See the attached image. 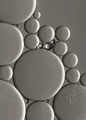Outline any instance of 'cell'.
I'll return each instance as SVG.
<instances>
[{
	"label": "cell",
	"mask_w": 86,
	"mask_h": 120,
	"mask_svg": "<svg viewBox=\"0 0 86 120\" xmlns=\"http://www.w3.org/2000/svg\"><path fill=\"white\" fill-rule=\"evenodd\" d=\"M13 81L21 96L33 101L54 96L63 84L65 69L54 53L43 49H30L15 62Z\"/></svg>",
	"instance_id": "1"
},
{
	"label": "cell",
	"mask_w": 86,
	"mask_h": 120,
	"mask_svg": "<svg viewBox=\"0 0 86 120\" xmlns=\"http://www.w3.org/2000/svg\"><path fill=\"white\" fill-rule=\"evenodd\" d=\"M54 114L59 120H86V87L69 84L61 87L52 101Z\"/></svg>",
	"instance_id": "2"
},
{
	"label": "cell",
	"mask_w": 86,
	"mask_h": 120,
	"mask_svg": "<svg viewBox=\"0 0 86 120\" xmlns=\"http://www.w3.org/2000/svg\"><path fill=\"white\" fill-rule=\"evenodd\" d=\"M24 38L14 26L0 22V66L15 62L24 50Z\"/></svg>",
	"instance_id": "3"
},
{
	"label": "cell",
	"mask_w": 86,
	"mask_h": 120,
	"mask_svg": "<svg viewBox=\"0 0 86 120\" xmlns=\"http://www.w3.org/2000/svg\"><path fill=\"white\" fill-rule=\"evenodd\" d=\"M25 101L15 87L0 80V120H24Z\"/></svg>",
	"instance_id": "4"
},
{
	"label": "cell",
	"mask_w": 86,
	"mask_h": 120,
	"mask_svg": "<svg viewBox=\"0 0 86 120\" xmlns=\"http://www.w3.org/2000/svg\"><path fill=\"white\" fill-rule=\"evenodd\" d=\"M36 0H0V22L20 24L29 19L36 8Z\"/></svg>",
	"instance_id": "5"
},
{
	"label": "cell",
	"mask_w": 86,
	"mask_h": 120,
	"mask_svg": "<svg viewBox=\"0 0 86 120\" xmlns=\"http://www.w3.org/2000/svg\"><path fill=\"white\" fill-rule=\"evenodd\" d=\"M54 117L52 108L43 101H34L25 110V120H54Z\"/></svg>",
	"instance_id": "6"
},
{
	"label": "cell",
	"mask_w": 86,
	"mask_h": 120,
	"mask_svg": "<svg viewBox=\"0 0 86 120\" xmlns=\"http://www.w3.org/2000/svg\"><path fill=\"white\" fill-rule=\"evenodd\" d=\"M55 36V31L50 26H43L38 31V37L40 40L44 43L51 41Z\"/></svg>",
	"instance_id": "7"
},
{
	"label": "cell",
	"mask_w": 86,
	"mask_h": 120,
	"mask_svg": "<svg viewBox=\"0 0 86 120\" xmlns=\"http://www.w3.org/2000/svg\"><path fill=\"white\" fill-rule=\"evenodd\" d=\"M62 64L66 68H73L76 66L78 62V57L74 53H66L62 58Z\"/></svg>",
	"instance_id": "8"
},
{
	"label": "cell",
	"mask_w": 86,
	"mask_h": 120,
	"mask_svg": "<svg viewBox=\"0 0 86 120\" xmlns=\"http://www.w3.org/2000/svg\"><path fill=\"white\" fill-rule=\"evenodd\" d=\"M55 36L59 41H66L68 40L71 35L70 31L68 27L60 26L56 28L55 31Z\"/></svg>",
	"instance_id": "9"
},
{
	"label": "cell",
	"mask_w": 86,
	"mask_h": 120,
	"mask_svg": "<svg viewBox=\"0 0 86 120\" xmlns=\"http://www.w3.org/2000/svg\"><path fill=\"white\" fill-rule=\"evenodd\" d=\"M24 46L30 50L36 48L39 44L40 40L37 35L31 34L25 36L24 39Z\"/></svg>",
	"instance_id": "10"
},
{
	"label": "cell",
	"mask_w": 86,
	"mask_h": 120,
	"mask_svg": "<svg viewBox=\"0 0 86 120\" xmlns=\"http://www.w3.org/2000/svg\"><path fill=\"white\" fill-rule=\"evenodd\" d=\"M40 23L34 18H29L24 22V29L29 34L35 33L38 32L40 28Z\"/></svg>",
	"instance_id": "11"
},
{
	"label": "cell",
	"mask_w": 86,
	"mask_h": 120,
	"mask_svg": "<svg viewBox=\"0 0 86 120\" xmlns=\"http://www.w3.org/2000/svg\"><path fill=\"white\" fill-rule=\"evenodd\" d=\"M80 73L78 69L75 68H70L65 73V78L70 84L75 83L79 80Z\"/></svg>",
	"instance_id": "12"
},
{
	"label": "cell",
	"mask_w": 86,
	"mask_h": 120,
	"mask_svg": "<svg viewBox=\"0 0 86 120\" xmlns=\"http://www.w3.org/2000/svg\"><path fill=\"white\" fill-rule=\"evenodd\" d=\"M52 50L53 53L57 56H62L66 53L68 47L63 41H58L54 44Z\"/></svg>",
	"instance_id": "13"
},
{
	"label": "cell",
	"mask_w": 86,
	"mask_h": 120,
	"mask_svg": "<svg viewBox=\"0 0 86 120\" xmlns=\"http://www.w3.org/2000/svg\"><path fill=\"white\" fill-rule=\"evenodd\" d=\"M13 71L11 68L8 65L0 66V80L8 81L11 79Z\"/></svg>",
	"instance_id": "14"
},
{
	"label": "cell",
	"mask_w": 86,
	"mask_h": 120,
	"mask_svg": "<svg viewBox=\"0 0 86 120\" xmlns=\"http://www.w3.org/2000/svg\"><path fill=\"white\" fill-rule=\"evenodd\" d=\"M79 80L81 85L86 87V73H83L82 74V75L80 76Z\"/></svg>",
	"instance_id": "15"
},
{
	"label": "cell",
	"mask_w": 86,
	"mask_h": 120,
	"mask_svg": "<svg viewBox=\"0 0 86 120\" xmlns=\"http://www.w3.org/2000/svg\"><path fill=\"white\" fill-rule=\"evenodd\" d=\"M52 44L50 43H46V44L45 45V49H46V50L48 51H50L52 49Z\"/></svg>",
	"instance_id": "16"
},
{
	"label": "cell",
	"mask_w": 86,
	"mask_h": 120,
	"mask_svg": "<svg viewBox=\"0 0 86 120\" xmlns=\"http://www.w3.org/2000/svg\"><path fill=\"white\" fill-rule=\"evenodd\" d=\"M32 15L33 17L36 19H39L40 17L41 16V13H40V12L38 11L34 12Z\"/></svg>",
	"instance_id": "17"
},
{
	"label": "cell",
	"mask_w": 86,
	"mask_h": 120,
	"mask_svg": "<svg viewBox=\"0 0 86 120\" xmlns=\"http://www.w3.org/2000/svg\"><path fill=\"white\" fill-rule=\"evenodd\" d=\"M39 48L40 49H44V45L43 43H41L39 45Z\"/></svg>",
	"instance_id": "18"
},
{
	"label": "cell",
	"mask_w": 86,
	"mask_h": 120,
	"mask_svg": "<svg viewBox=\"0 0 86 120\" xmlns=\"http://www.w3.org/2000/svg\"><path fill=\"white\" fill-rule=\"evenodd\" d=\"M55 43V41L54 40H52L51 41V43H52V44H54Z\"/></svg>",
	"instance_id": "19"
},
{
	"label": "cell",
	"mask_w": 86,
	"mask_h": 120,
	"mask_svg": "<svg viewBox=\"0 0 86 120\" xmlns=\"http://www.w3.org/2000/svg\"><path fill=\"white\" fill-rule=\"evenodd\" d=\"M36 49H39V46H37V47H36Z\"/></svg>",
	"instance_id": "20"
}]
</instances>
